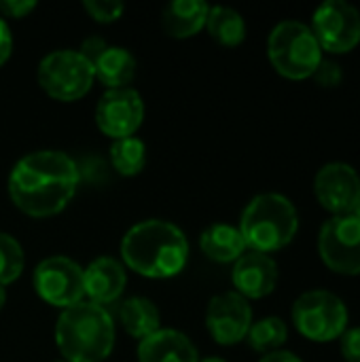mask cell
<instances>
[{
  "instance_id": "6da1fadb",
  "label": "cell",
  "mask_w": 360,
  "mask_h": 362,
  "mask_svg": "<svg viewBox=\"0 0 360 362\" xmlns=\"http://www.w3.org/2000/svg\"><path fill=\"white\" fill-rule=\"evenodd\" d=\"M79 185V163L68 153L53 148L23 155L6 180L13 206L30 218H49L66 210Z\"/></svg>"
},
{
  "instance_id": "7a4b0ae2",
  "label": "cell",
  "mask_w": 360,
  "mask_h": 362,
  "mask_svg": "<svg viewBox=\"0 0 360 362\" xmlns=\"http://www.w3.org/2000/svg\"><path fill=\"white\" fill-rule=\"evenodd\" d=\"M121 263L149 280L174 278L189 263V240L178 225L163 218H146L123 235Z\"/></svg>"
},
{
  "instance_id": "3957f363",
  "label": "cell",
  "mask_w": 360,
  "mask_h": 362,
  "mask_svg": "<svg viewBox=\"0 0 360 362\" xmlns=\"http://www.w3.org/2000/svg\"><path fill=\"white\" fill-rule=\"evenodd\" d=\"M117 327L110 312L87 299L59 312L55 346L66 362H104L115 350Z\"/></svg>"
},
{
  "instance_id": "277c9868",
  "label": "cell",
  "mask_w": 360,
  "mask_h": 362,
  "mask_svg": "<svg viewBox=\"0 0 360 362\" xmlns=\"http://www.w3.org/2000/svg\"><path fill=\"white\" fill-rule=\"evenodd\" d=\"M238 229L248 250L272 255L297 238L299 212L282 193H259L246 204Z\"/></svg>"
},
{
  "instance_id": "5b68a950",
  "label": "cell",
  "mask_w": 360,
  "mask_h": 362,
  "mask_svg": "<svg viewBox=\"0 0 360 362\" xmlns=\"http://www.w3.org/2000/svg\"><path fill=\"white\" fill-rule=\"evenodd\" d=\"M267 57L280 76L289 81H306L314 76L325 55L308 23L286 19L276 23L269 32Z\"/></svg>"
},
{
  "instance_id": "8992f818",
  "label": "cell",
  "mask_w": 360,
  "mask_h": 362,
  "mask_svg": "<svg viewBox=\"0 0 360 362\" xmlns=\"http://www.w3.org/2000/svg\"><path fill=\"white\" fill-rule=\"evenodd\" d=\"M293 325L312 344H331L350 327V312L344 299L325 288L301 293L291 310Z\"/></svg>"
},
{
  "instance_id": "52a82bcc",
  "label": "cell",
  "mask_w": 360,
  "mask_h": 362,
  "mask_svg": "<svg viewBox=\"0 0 360 362\" xmlns=\"http://www.w3.org/2000/svg\"><path fill=\"white\" fill-rule=\"evenodd\" d=\"M36 78L42 91L57 102H76L95 83L93 66L79 49H55L47 53L36 68Z\"/></svg>"
},
{
  "instance_id": "ba28073f",
  "label": "cell",
  "mask_w": 360,
  "mask_h": 362,
  "mask_svg": "<svg viewBox=\"0 0 360 362\" xmlns=\"http://www.w3.org/2000/svg\"><path fill=\"white\" fill-rule=\"evenodd\" d=\"M318 255L337 276H360V221L354 214L331 216L318 233Z\"/></svg>"
},
{
  "instance_id": "9c48e42d",
  "label": "cell",
  "mask_w": 360,
  "mask_h": 362,
  "mask_svg": "<svg viewBox=\"0 0 360 362\" xmlns=\"http://www.w3.org/2000/svg\"><path fill=\"white\" fill-rule=\"evenodd\" d=\"M32 282L36 295L57 310H66L85 299L83 267L64 255L42 259L34 269Z\"/></svg>"
},
{
  "instance_id": "30bf717a",
  "label": "cell",
  "mask_w": 360,
  "mask_h": 362,
  "mask_svg": "<svg viewBox=\"0 0 360 362\" xmlns=\"http://www.w3.org/2000/svg\"><path fill=\"white\" fill-rule=\"evenodd\" d=\"M323 53L344 55L360 45V11L346 0L323 2L310 23Z\"/></svg>"
},
{
  "instance_id": "8fae6325",
  "label": "cell",
  "mask_w": 360,
  "mask_h": 362,
  "mask_svg": "<svg viewBox=\"0 0 360 362\" xmlns=\"http://www.w3.org/2000/svg\"><path fill=\"white\" fill-rule=\"evenodd\" d=\"M144 100L134 87L106 89L95 104V125L110 140L136 136L144 121Z\"/></svg>"
},
{
  "instance_id": "7c38bea8",
  "label": "cell",
  "mask_w": 360,
  "mask_h": 362,
  "mask_svg": "<svg viewBox=\"0 0 360 362\" xmlns=\"http://www.w3.org/2000/svg\"><path fill=\"white\" fill-rule=\"evenodd\" d=\"M252 325V308L236 291L219 293L206 308V329L219 346H238L246 341Z\"/></svg>"
},
{
  "instance_id": "4fadbf2b",
  "label": "cell",
  "mask_w": 360,
  "mask_h": 362,
  "mask_svg": "<svg viewBox=\"0 0 360 362\" xmlns=\"http://www.w3.org/2000/svg\"><path fill=\"white\" fill-rule=\"evenodd\" d=\"M314 195L331 216L352 214L360 199L359 172L344 161L325 163L314 176Z\"/></svg>"
},
{
  "instance_id": "5bb4252c",
  "label": "cell",
  "mask_w": 360,
  "mask_h": 362,
  "mask_svg": "<svg viewBox=\"0 0 360 362\" xmlns=\"http://www.w3.org/2000/svg\"><path fill=\"white\" fill-rule=\"evenodd\" d=\"M278 263L272 255L246 250L231 269V284L238 295H242L246 301L252 299H265L269 297L278 286Z\"/></svg>"
},
{
  "instance_id": "9a60e30c",
  "label": "cell",
  "mask_w": 360,
  "mask_h": 362,
  "mask_svg": "<svg viewBox=\"0 0 360 362\" xmlns=\"http://www.w3.org/2000/svg\"><path fill=\"white\" fill-rule=\"evenodd\" d=\"M85 299L95 305H110L121 299L127 286V269L119 259L98 257L83 267Z\"/></svg>"
},
{
  "instance_id": "2e32d148",
  "label": "cell",
  "mask_w": 360,
  "mask_h": 362,
  "mask_svg": "<svg viewBox=\"0 0 360 362\" xmlns=\"http://www.w3.org/2000/svg\"><path fill=\"white\" fill-rule=\"evenodd\" d=\"M138 362H199V352L182 331L159 329L138 344Z\"/></svg>"
},
{
  "instance_id": "e0dca14e",
  "label": "cell",
  "mask_w": 360,
  "mask_h": 362,
  "mask_svg": "<svg viewBox=\"0 0 360 362\" xmlns=\"http://www.w3.org/2000/svg\"><path fill=\"white\" fill-rule=\"evenodd\" d=\"M210 4L204 0H174L163 6L161 25L172 38H191L206 28Z\"/></svg>"
},
{
  "instance_id": "ac0fdd59",
  "label": "cell",
  "mask_w": 360,
  "mask_h": 362,
  "mask_svg": "<svg viewBox=\"0 0 360 362\" xmlns=\"http://www.w3.org/2000/svg\"><path fill=\"white\" fill-rule=\"evenodd\" d=\"M95 81H100L106 89H123L136 78V57L125 47L106 45L102 53L91 62Z\"/></svg>"
},
{
  "instance_id": "d6986e66",
  "label": "cell",
  "mask_w": 360,
  "mask_h": 362,
  "mask_svg": "<svg viewBox=\"0 0 360 362\" xmlns=\"http://www.w3.org/2000/svg\"><path fill=\"white\" fill-rule=\"evenodd\" d=\"M202 252L214 263H236L248 248L238 227L214 223L199 235Z\"/></svg>"
},
{
  "instance_id": "ffe728a7",
  "label": "cell",
  "mask_w": 360,
  "mask_h": 362,
  "mask_svg": "<svg viewBox=\"0 0 360 362\" xmlns=\"http://www.w3.org/2000/svg\"><path fill=\"white\" fill-rule=\"evenodd\" d=\"M119 322L134 339H144L161 329V312L146 297H129L119 308Z\"/></svg>"
},
{
  "instance_id": "44dd1931",
  "label": "cell",
  "mask_w": 360,
  "mask_h": 362,
  "mask_svg": "<svg viewBox=\"0 0 360 362\" xmlns=\"http://www.w3.org/2000/svg\"><path fill=\"white\" fill-rule=\"evenodd\" d=\"M206 30L223 47H238L246 40V21L242 13L231 6H210Z\"/></svg>"
},
{
  "instance_id": "7402d4cb",
  "label": "cell",
  "mask_w": 360,
  "mask_h": 362,
  "mask_svg": "<svg viewBox=\"0 0 360 362\" xmlns=\"http://www.w3.org/2000/svg\"><path fill=\"white\" fill-rule=\"evenodd\" d=\"M108 157L117 174L132 178V176H138L146 165V144L138 136L112 140Z\"/></svg>"
},
{
  "instance_id": "603a6c76",
  "label": "cell",
  "mask_w": 360,
  "mask_h": 362,
  "mask_svg": "<svg viewBox=\"0 0 360 362\" xmlns=\"http://www.w3.org/2000/svg\"><path fill=\"white\" fill-rule=\"evenodd\" d=\"M286 339H289V327L278 316H265L261 320H252L250 331L246 335L248 346L259 354L282 350Z\"/></svg>"
},
{
  "instance_id": "cb8c5ba5",
  "label": "cell",
  "mask_w": 360,
  "mask_h": 362,
  "mask_svg": "<svg viewBox=\"0 0 360 362\" xmlns=\"http://www.w3.org/2000/svg\"><path fill=\"white\" fill-rule=\"evenodd\" d=\"M25 267L23 246L11 235L0 231V286L13 284Z\"/></svg>"
},
{
  "instance_id": "d4e9b609",
  "label": "cell",
  "mask_w": 360,
  "mask_h": 362,
  "mask_svg": "<svg viewBox=\"0 0 360 362\" xmlns=\"http://www.w3.org/2000/svg\"><path fill=\"white\" fill-rule=\"evenodd\" d=\"M83 8L98 23L119 21L125 13V6L119 0H83Z\"/></svg>"
},
{
  "instance_id": "484cf974",
  "label": "cell",
  "mask_w": 360,
  "mask_h": 362,
  "mask_svg": "<svg viewBox=\"0 0 360 362\" xmlns=\"http://www.w3.org/2000/svg\"><path fill=\"white\" fill-rule=\"evenodd\" d=\"M312 78H316V83H318L320 87L333 89V87H339V85H342L344 72H342V66H339L337 62L325 59V57H323V62L318 64V68H316V72H314Z\"/></svg>"
},
{
  "instance_id": "4316f807",
  "label": "cell",
  "mask_w": 360,
  "mask_h": 362,
  "mask_svg": "<svg viewBox=\"0 0 360 362\" xmlns=\"http://www.w3.org/2000/svg\"><path fill=\"white\" fill-rule=\"evenodd\" d=\"M339 350L346 362H360V327H348L339 337Z\"/></svg>"
},
{
  "instance_id": "83f0119b",
  "label": "cell",
  "mask_w": 360,
  "mask_h": 362,
  "mask_svg": "<svg viewBox=\"0 0 360 362\" xmlns=\"http://www.w3.org/2000/svg\"><path fill=\"white\" fill-rule=\"evenodd\" d=\"M36 0H0V17L23 19L36 8Z\"/></svg>"
},
{
  "instance_id": "f1b7e54d",
  "label": "cell",
  "mask_w": 360,
  "mask_h": 362,
  "mask_svg": "<svg viewBox=\"0 0 360 362\" xmlns=\"http://www.w3.org/2000/svg\"><path fill=\"white\" fill-rule=\"evenodd\" d=\"M13 53V34L4 17H0V68L8 62Z\"/></svg>"
},
{
  "instance_id": "f546056e",
  "label": "cell",
  "mask_w": 360,
  "mask_h": 362,
  "mask_svg": "<svg viewBox=\"0 0 360 362\" xmlns=\"http://www.w3.org/2000/svg\"><path fill=\"white\" fill-rule=\"evenodd\" d=\"M259 362H303L295 352L291 350H276V352H269V354H263Z\"/></svg>"
},
{
  "instance_id": "4dcf8cb0",
  "label": "cell",
  "mask_w": 360,
  "mask_h": 362,
  "mask_svg": "<svg viewBox=\"0 0 360 362\" xmlns=\"http://www.w3.org/2000/svg\"><path fill=\"white\" fill-rule=\"evenodd\" d=\"M6 305V286H0V312Z\"/></svg>"
},
{
  "instance_id": "1f68e13d",
  "label": "cell",
  "mask_w": 360,
  "mask_h": 362,
  "mask_svg": "<svg viewBox=\"0 0 360 362\" xmlns=\"http://www.w3.org/2000/svg\"><path fill=\"white\" fill-rule=\"evenodd\" d=\"M199 362H227L225 358H219V356H208V358H199Z\"/></svg>"
},
{
  "instance_id": "d6a6232c",
  "label": "cell",
  "mask_w": 360,
  "mask_h": 362,
  "mask_svg": "<svg viewBox=\"0 0 360 362\" xmlns=\"http://www.w3.org/2000/svg\"><path fill=\"white\" fill-rule=\"evenodd\" d=\"M352 214H354V216H356V218H359V221H360V199H359V204L354 206V210H352Z\"/></svg>"
},
{
  "instance_id": "836d02e7",
  "label": "cell",
  "mask_w": 360,
  "mask_h": 362,
  "mask_svg": "<svg viewBox=\"0 0 360 362\" xmlns=\"http://www.w3.org/2000/svg\"><path fill=\"white\" fill-rule=\"evenodd\" d=\"M59 362H66V361H59Z\"/></svg>"
}]
</instances>
